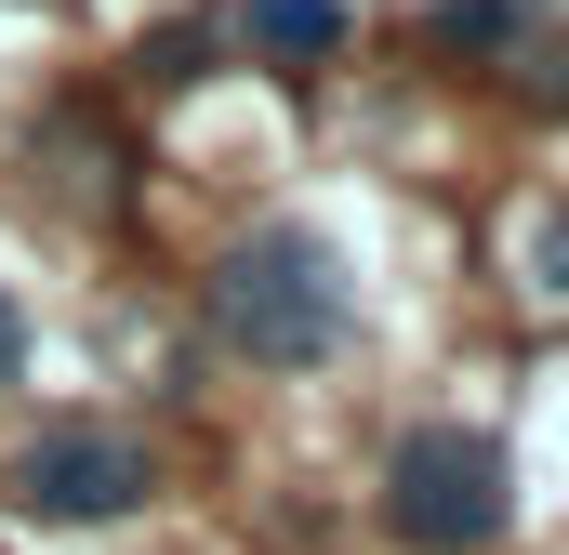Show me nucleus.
I'll return each instance as SVG.
<instances>
[{"instance_id": "nucleus-8", "label": "nucleus", "mask_w": 569, "mask_h": 555, "mask_svg": "<svg viewBox=\"0 0 569 555\" xmlns=\"http://www.w3.org/2000/svg\"><path fill=\"white\" fill-rule=\"evenodd\" d=\"M530 67H543V80H530V93H543V107H569V53H530Z\"/></svg>"}, {"instance_id": "nucleus-2", "label": "nucleus", "mask_w": 569, "mask_h": 555, "mask_svg": "<svg viewBox=\"0 0 569 555\" xmlns=\"http://www.w3.org/2000/svg\"><path fill=\"white\" fill-rule=\"evenodd\" d=\"M503 516H517V490H503V450H490V436H463V423L398 436V463H385V529L411 555H477V543H503Z\"/></svg>"}, {"instance_id": "nucleus-1", "label": "nucleus", "mask_w": 569, "mask_h": 555, "mask_svg": "<svg viewBox=\"0 0 569 555\" xmlns=\"http://www.w3.org/2000/svg\"><path fill=\"white\" fill-rule=\"evenodd\" d=\"M212 331L266 371H318L345 344V265L318 225H252L226 265H212Z\"/></svg>"}, {"instance_id": "nucleus-6", "label": "nucleus", "mask_w": 569, "mask_h": 555, "mask_svg": "<svg viewBox=\"0 0 569 555\" xmlns=\"http://www.w3.org/2000/svg\"><path fill=\"white\" fill-rule=\"evenodd\" d=\"M530 278H543V291L569 304V212H543V239H530Z\"/></svg>"}, {"instance_id": "nucleus-3", "label": "nucleus", "mask_w": 569, "mask_h": 555, "mask_svg": "<svg viewBox=\"0 0 569 555\" xmlns=\"http://www.w3.org/2000/svg\"><path fill=\"white\" fill-rule=\"evenodd\" d=\"M0 490H13V516H40V529H107V516L146 503V450L120 423H40Z\"/></svg>"}, {"instance_id": "nucleus-4", "label": "nucleus", "mask_w": 569, "mask_h": 555, "mask_svg": "<svg viewBox=\"0 0 569 555\" xmlns=\"http://www.w3.org/2000/svg\"><path fill=\"white\" fill-rule=\"evenodd\" d=\"M252 40L291 53V67H318V53H345V0H252Z\"/></svg>"}, {"instance_id": "nucleus-5", "label": "nucleus", "mask_w": 569, "mask_h": 555, "mask_svg": "<svg viewBox=\"0 0 569 555\" xmlns=\"http://www.w3.org/2000/svg\"><path fill=\"white\" fill-rule=\"evenodd\" d=\"M133 67H146V93H186V80L212 67V27H159V40H146Z\"/></svg>"}, {"instance_id": "nucleus-7", "label": "nucleus", "mask_w": 569, "mask_h": 555, "mask_svg": "<svg viewBox=\"0 0 569 555\" xmlns=\"http://www.w3.org/2000/svg\"><path fill=\"white\" fill-rule=\"evenodd\" d=\"M27 371V317H13V291H0V384Z\"/></svg>"}]
</instances>
